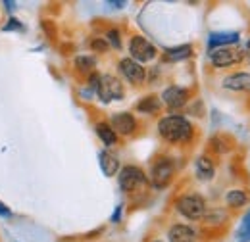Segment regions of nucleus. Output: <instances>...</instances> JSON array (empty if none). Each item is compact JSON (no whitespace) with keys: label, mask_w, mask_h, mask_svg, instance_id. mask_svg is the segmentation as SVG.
<instances>
[{"label":"nucleus","mask_w":250,"mask_h":242,"mask_svg":"<svg viewBox=\"0 0 250 242\" xmlns=\"http://www.w3.org/2000/svg\"><path fill=\"white\" fill-rule=\"evenodd\" d=\"M158 133L167 142H188L192 137V125L183 116H166L158 123Z\"/></svg>","instance_id":"f257e3e1"},{"label":"nucleus","mask_w":250,"mask_h":242,"mask_svg":"<svg viewBox=\"0 0 250 242\" xmlns=\"http://www.w3.org/2000/svg\"><path fill=\"white\" fill-rule=\"evenodd\" d=\"M96 94H98V98L102 100V102H114V100H122L124 98V85H122V81L118 79V77H114V75H100V79H98V85H96Z\"/></svg>","instance_id":"f03ea898"},{"label":"nucleus","mask_w":250,"mask_h":242,"mask_svg":"<svg viewBox=\"0 0 250 242\" xmlns=\"http://www.w3.org/2000/svg\"><path fill=\"white\" fill-rule=\"evenodd\" d=\"M175 206H177V212L181 215H185L187 219H200V217H204V212H206V202L198 194L181 196Z\"/></svg>","instance_id":"7ed1b4c3"},{"label":"nucleus","mask_w":250,"mask_h":242,"mask_svg":"<svg viewBox=\"0 0 250 242\" xmlns=\"http://www.w3.org/2000/svg\"><path fill=\"white\" fill-rule=\"evenodd\" d=\"M118 182H120V188L124 192H133V190H137L139 186H143L146 182V175L137 165H125L118 175Z\"/></svg>","instance_id":"20e7f679"},{"label":"nucleus","mask_w":250,"mask_h":242,"mask_svg":"<svg viewBox=\"0 0 250 242\" xmlns=\"http://www.w3.org/2000/svg\"><path fill=\"white\" fill-rule=\"evenodd\" d=\"M175 171V165L169 158H160L150 169V182L154 188H164L167 186V182L171 181Z\"/></svg>","instance_id":"39448f33"},{"label":"nucleus","mask_w":250,"mask_h":242,"mask_svg":"<svg viewBox=\"0 0 250 242\" xmlns=\"http://www.w3.org/2000/svg\"><path fill=\"white\" fill-rule=\"evenodd\" d=\"M245 58V50L235 48V46H223V48H216L210 52V61L216 67H231L235 63Z\"/></svg>","instance_id":"423d86ee"},{"label":"nucleus","mask_w":250,"mask_h":242,"mask_svg":"<svg viewBox=\"0 0 250 242\" xmlns=\"http://www.w3.org/2000/svg\"><path fill=\"white\" fill-rule=\"evenodd\" d=\"M129 52H131V60L135 61H150L156 56V46L146 40L145 37H133L129 42Z\"/></svg>","instance_id":"0eeeda50"},{"label":"nucleus","mask_w":250,"mask_h":242,"mask_svg":"<svg viewBox=\"0 0 250 242\" xmlns=\"http://www.w3.org/2000/svg\"><path fill=\"white\" fill-rule=\"evenodd\" d=\"M120 71H122V75H124L125 79L129 83H133V85H141L145 81V77H146L145 67L139 61L131 60V58H124V60L120 61Z\"/></svg>","instance_id":"6e6552de"},{"label":"nucleus","mask_w":250,"mask_h":242,"mask_svg":"<svg viewBox=\"0 0 250 242\" xmlns=\"http://www.w3.org/2000/svg\"><path fill=\"white\" fill-rule=\"evenodd\" d=\"M162 100L167 108L171 110H177V108H183L188 100V91L183 87H167L166 91L162 92Z\"/></svg>","instance_id":"1a4fd4ad"},{"label":"nucleus","mask_w":250,"mask_h":242,"mask_svg":"<svg viewBox=\"0 0 250 242\" xmlns=\"http://www.w3.org/2000/svg\"><path fill=\"white\" fill-rule=\"evenodd\" d=\"M241 39V35L237 31H216L210 35L208 39V46L210 50H216V48H223V46H233L237 44Z\"/></svg>","instance_id":"9d476101"},{"label":"nucleus","mask_w":250,"mask_h":242,"mask_svg":"<svg viewBox=\"0 0 250 242\" xmlns=\"http://www.w3.org/2000/svg\"><path fill=\"white\" fill-rule=\"evenodd\" d=\"M114 131H116V135H131V133H135V127H137V121L135 118L131 116V114H127V112H120V114H114L112 116V125H110Z\"/></svg>","instance_id":"9b49d317"},{"label":"nucleus","mask_w":250,"mask_h":242,"mask_svg":"<svg viewBox=\"0 0 250 242\" xmlns=\"http://www.w3.org/2000/svg\"><path fill=\"white\" fill-rule=\"evenodd\" d=\"M98 163H100V169L106 177H114L118 171H120V160L116 154L108 150H102L98 154Z\"/></svg>","instance_id":"f8f14e48"},{"label":"nucleus","mask_w":250,"mask_h":242,"mask_svg":"<svg viewBox=\"0 0 250 242\" xmlns=\"http://www.w3.org/2000/svg\"><path fill=\"white\" fill-rule=\"evenodd\" d=\"M167 241L169 242H196V233L188 225H173L167 231Z\"/></svg>","instance_id":"ddd939ff"},{"label":"nucleus","mask_w":250,"mask_h":242,"mask_svg":"<svg viewBox=\"0 0 250 242\" xmlns=\"http://www.w3.org/2000/svg\"><path fill=\"white\" fill-rule=\"evenodd\" d=\"M223 87L229 91H249L250 89V73L239 71L223 79Z\"/></svg>","instance_id":"4468645a"},{"label":"nucleus","mask_w":250,"mask_h":242,"mask_svg":"<svg viewBox=\"0 0 250 242\" xmlns=\"http://www.w3.org/2000/svg\"><path fill=\"white\" fill-rule=\"evenodd\" d=\"M194 169H196V177L202 179V181H210V179H214V175H216V167H214V163H212V160H210L208 156L196 158Z\"/></svg>","instance_id":"2eb2a0df"},{"label":"nucleus","mask_w":250,"mask_h":242,"mask_svg":"<svg viewBox=\"0 0 250 242\" xmlns=\"http://www.w3.org/2000/svg\"><path fill=\"white\" fill-rule=\"evenodd\" d=\"M190 54H192V46L190 44H181V46H175V48H167L164 58H166V61H181L187 60Z\"/></svg>","instance_id":"dca6fc26"},{"label":"nucleus","mask_w":250,"mask_h":242,"mask_svg":"<svg viewBox=\"0 0 250 242\" xmlns=\"http://www.w3.org/2000/svg\"><path fill=\"white\" fill-rule=\"evenodd\" d=\"M96 135H98V139L106 144V146H114L116 142H118V135H116V131L108 125V123H98L96 125Z\"/></svg>","instance_id":"f3484780"},{"label":"nucleus","mask_w":250,"mask_h":242,"mask_svg":"<svg viewBox=\"0 0 250 242\" xmlns=\"http://www.w3.org/2000/svg\"><path fill=\"white\" fill-rule=\"evenodd\" d=\"M160 100H158L156 96H146V98H143L139 104H137V110L141 112V114H154L160 110Z\"/></svg>","instance_id":"a211bd4d"},{"label":"nucleus","mask_w":250,"mask_h":242,"mask_svg":"<svg viewBox=\"0 0 250 242\" xmlns=\"http://www.w3.org/2000/svg\"><path fill=\"white\" fill-rule=\"evenodd\" d=\"M247 200H249V196L243 192V190H229L227 194H225V202L231 206V208H241V206H245L247 204Z\"/></svg>","instance_id":"6ab92c4d"},{"label":"nucleus","mask_w":250,"mask_h":242,"mask_svg":"<svg viewBox=\"0 0 250 242\" xmlns=\"http://www.w3.org/2000/svg\"><path fill=\"white\" fill-rule=\"evenodd\" d=\"M96 65V60L93 56H77L75 58V67L81 71V73H91Z\"/></svg>","instance_id":"aec40b11"},{"label":"nucleus","mask_w":250,"mask_h":242,"mask_svg":"<svg viewBox=\"0 0 250 242\" xmlns=\"http://www.w3.org/2000/svg\"><path fill=\"white\" fill-rule=\"evenodd\" d=\"M237 237L245 242L250 239V210H249V213L245 215V219H243V223H241V227H239V231H237Z\"/></svg>","instance_id":"412c9836"},{"label":"nucleus","mask_w":250,"mask_h":242,"mask_svg":"<svg viewBox=\"0 0 250 242\" xmlns=\"http://www.w3.org/2000/svg\"><path fill=\"white\" fill-rule=\"evenodd\" d=\"M106 40L114 46V48H122V39H120V31L118 29H110L106 33Z\"/></svg>","instance_id":"4be33fe9"},{"label":"nucleus","mask_w":250,"mask_h":242,"mask_svg":"<svg viewBox=\"0 0 250 242\" xmlns=\"http://www.w3.org/2000/svg\"><path fill=\"white\" fill-rule=\"evenodd\" d=\"M91 46H93V50H96V52H106L108 50V42L102 40V39H94L93 42H91Z\"/></svg>","instance_id":"5701e85b"},{"label":"nucleus","mask_w":250,"mask_h":242,"mask_svg":"<svg viewBox=\"0 0 250 242\" xmlns=\"http://www.w3.org/2000/svg\"><path fill=\"white\" fill-rule=\"evenodd\" d=\"M12 29H20L18 20H10V23H8V25H4V31H12Z\"/></svg>","instance_id":"b1692460"},{"label":"nucleus","mask_w":250,"mask_h":242,"mask_svg":"<svg viewBox=\"0 0 250 242\" xmlns=\"http://www.w3.org/2000/svg\"><path fill=\"white\" fill-rule=\"evenodd\" d=\"M0 215H2V217H10V215H12L10 208H8V206H4L2 202H0Z\"/></svg>","instance_id":"393cba45"},{"label":"nucleus","mask_w":250,"mask_h":242,"mask_svg":"<svg viewBox=\"0 0 250 242\" xmlns=\"http://www.w3.org/2000/svg\"><path fill=\"white\" fill-rule=\"evenodd\" d=\"M120 217H122V206H118V210L114 212V215H112V221H114V223H120Z\"/></svg>","instance_id":"a878e982"},{"label":"nucleus","mask_w":250,"mask_h":242,"mask_svg":"<svg viewBox=\"0 0 250 242\" xmlns=\"http://www.w3.org/2000/svg\"><path fill=\"white\" fill-rule=\"evenodd\" d=\"M110 6H114V8H124L125 6V2H108Z\"/></svg>","instance_id":"bb28decb"},{"label":"nucleus","mask_w":250,"mask_h":242,"mask_svg":"<svg viewBox=\"0 0 250 242\" xmlns=\"http://www.w3.org/2000/svg\"><path fill=\"white\" fill-rule=\"evenodd\" d=\"M247 54H249V60H250V40H249V44H247Z\"/></svg>","instance_id":"cd10ccee"},{"label":"nucleus","mask_w":250,"mask_h":242,"mask_svg":"<svg viewBox=\"0 0 250 242\" xmlns=\"http://www.w3.org/2000/svg\"><path fill=\"white\" fill-rule=\"evenodd\" d=\"M154 242H162V241H154Z\"/></svg>","instance_id":"c85d7f7f"},{"label":"nucleus","mask_w":250,"mask_h":242,"mask_svg":"<svg viewBox=\"0 0 250 242\" xmlns=\"http://www.w3.org/2000/svg\"><path fill=\"white\" fill-rule=\"evenodd\" d=\"M241 242H245V241H241Z\"/></svg>","instance_id":"c756f323"}]
</instances>
